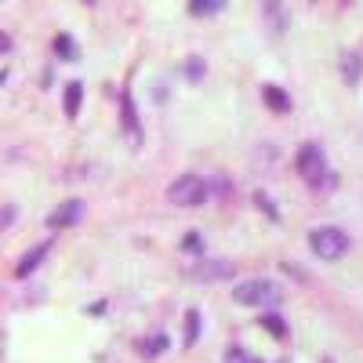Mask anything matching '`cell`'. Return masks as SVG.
<instances>
[{"label": "cell", "instance_id": "6da1fadb", "mask_svg": "<svg viewBox=\"0 0 363 363\" xmlns=\"http://www.w3.org/2000/svg\"><path fill=\"white\" fill-rule=\"evenodd\" d=\"M298 174L309 182V186H320V189H330V186H338V178L327 171V157H323V149L316 145V142H309V145H301L298 149Z\"/></svg>", "mask_w": 363, "mask_h": 363}, {"label": "cell", "instance_id": "7a4b0ae2", "mask_svg": "<svg viewBox=\"0 0 363 363\" xmlns=\"http://www.w3.org/2000/svg\"><path fill=\"white\" fill-rule=\"evenodd\" d=\"M309 247H313L316 258L335 262V258H342V255L349 251V233H342V229H335V225L313 229V233H309Z\"/></svg>", "mask_w": 363, "mask_h": 363}, {"label": "cell", "instance_id": "3957f363", "mask_svg": "<svg viewBox=\"0 0 363 363\" xmlns=\"http://www.w3.org/2000/svg\"><path fill=\"white\" fill-rule=\"evenodd\" d=\"M207 182L200 178V174H182V178H174L171 182V189H167V200L174 203V207H200L203 200H207Z\"/></svg>", "mask_w": 363, "mask_h": 363}, {"label": "cell", "instance_id": "277c9868", "mask_svg": "<svg viewBox=\"0 0 363 363\" xmlns=\"http://www.w3.org/2000/svg\"><path fill=\"white\" fill-rule=\"evenodd\" d=\"M236 306H280V287L269 284V280H251V284H240L233 291Z\"/></svg>", "mask_w": 363, "mask_h": 363}, {"label": "cell", "instance_id": "5b68a950", "mask_svg": "<svg viewBox=\"0 0 363 363\" xmlns=\"http://www.w3.org/2000/svg\"><path fill=\"white\" fill-rule=\"evenodd\" d=\"M186 277L196 280V284H215V280L236 277V265H233V262H222V258H207V262H196Z\"/></svg>", "mask_w": 363, "mask_h": 363}, {"label": "cell", "instance_id": "8992f818", "mask_svg": "<svg viewBox=\"0 0 363 363\" xmlns=\"http://www.w3.org/2000/svg\"><path fill=\"white\" fill-rule=\"evenodd\" d=\"M120 128H124V138L128 142H142V124H138V113H135V99L124 91V99H120Z\"/></svg>", "mask_w": 363, "mask_h": 363}, {"label": "cell", "instance_id": "52a82bcc", "mask_svg": "<svg viewBox=\"0 0 363 363\" xmlns=\"http://www.w3.org/2000/svg\"><path fill=\"white\" fill-rule=\"evenodd\" d=\"M80 218H84V200H66V203H58V207L51 211L48 225H51V229H66V225H77Z\"/></svg>", "mask_w": 363, "mask_h": 363}, {"label": "cell", "instance_id": "ba28073f", "mask_svg": "<svg viewBox=\"0 0 363 363\" xmlns=\"http://www.w3.org/2000/svg\"><path fill=\"white\" fill-rule=\"evenodd\" d=\"M48 251H51V244H37V247H29V251L18 258V265H15V277H18V280L33 277V272H37V265L48 258Z\"/></svg>", "mask_w": 363, "mask_h": 363}, {"label": "cell", "instance_id": "9c48e42d", "mask_svg": "<svg viewBox=\"0 0 363 363\" xmlns=\"http://www.w3.org/2000/svg\"><path fill=\"white\" fill-rule=\"evenodd\" d=\"M262 99H265V106H269L272 113H291V99H287V91H284V87H277V84H265V87H262Z\"/></svg>", "mask_w": 363, "mask_h": 363}, {"label": "cell", "instance_id": "30bf717a", "mask_svg": "<svg viewBox=\"0 0 363 363\" xmlns=\"http://www.w3.org/2000/svg\"><path fill=\"white\" fill-rule=\"evenodd\" d=\"M265 22H269V33H284L287 29V8L280 0H265Z\"/></svg>", "mask_w": 363, "mask_h": 363}, {"label": "cell", "instance_id": "8fae6325", "mask_svg": "<svg viewBox=\"0 0 363 363\" xmlns=\"http://www.w3.org/2000/svg\"><path fill=\"white\" fill-rule=\"evenodd\" d=\"M338 62H342V77H345V84H359L363 58H359L356 51H342V55H338Z\"/></svg>", "mask_w": 363, "mask_h": 363}, {"label": "cell", "instance_id": "7c38bea8", "mask_svg": "<svg viewBox=\"0 0 363 363\" xmlns=\"http://www.w3.org/2000/svg\"><path fill=\"white\" fill-rule=\"evenodd\" d=\"M80 102H84V84H80V80L66 84V102H62L66 116H77V113H80Z\"/></svg>", "mask_w": 363, "mask_h": 363}, {"label": "cell", "instance_id": "4fadbf2b", "mask_svg": "<svg viewBox=\"0 0 363 363\" xmlns=\"http://www.w3.org/2000/svg\"><path fill=\"white\" fill-rule=\"evenodd\" d=\"M55 55H58V58H62V62H73V58L80 55L69 33H58V37H55Z\"/></svg>", "mask_w": 363, "mask_h": 363}, {"label": "cell", "instance_id": "5bb4252c", "mask_svg": "<svg viewBox=\"0 0 363 363\" xmlns=\"http://www.w3.org/2000/svg\"><path fill=\"white\" fill-rule=\"evenodd\" d=\"M222 8H225V0H189V15H196V18H207Z\"/></svg>", "mask_w": 363, "mask_h": 363}, {"label": "cell", "instance_id": "9a60e30c", "mask_svg": "<svg viewBox=\"0 0 363 363\" xmlns=\"http://www.w3.org/2000/svg\"><path fill=\"white\" fill-rule=\"evenodd\" d=\"M203 73H207V62H203L200 55L186 58V66H182V77H186V80H193V84H200V80H203Z\"/></svg>", "mask_w": 363, "mask_h": 363}, {"label": "cell", "instance_id": "2e32d148", "mask_svg": "<svg viewBox=\"0 0 363 363\" xmlns=\"http://www.w3.org/2000/svg\"><path fill=\"white\" fill-rule=\"evenodd\" d=\"M258 323H262V327L269 330L272 338H287V320H284V316H277V313H265V316H262Z\"/></svg>", "mask_w": 363, "mask_h": 363}, {"label": "cell", "instance_id": "e0dca14e", "mask_svg": "<svg viewBox=\"0 0 363 363\" xmlns=\"http://www.w3.org/2000/svg\"><path fill=\"white\" fill-rule=\"evenodd\" d=\"M160 352H167V335H153V338L142 345V356H145V359H153V356H160Z\"/></svg>", "mask_w": 363, "mask_h": 363}, {"label": "cell", "instance_id": "ac0fdd59", "mask_svg": "<svg viewBox=\"0 0 363 363\" xmlns=\"http://www.w3.org/2000/svg\"><path fill=\"white\" fill-rule=\"evenodd\" d=\"M225 363H258V356H255V352H247L244 345H229Z\"/></svg>", "mask_w": 363, "mask_h": 363}, {"label": "cell", "instance_id": "d6986e66", "mask_svg": "<svg viewBox=\"0 0 363 363\" xmlns=\"http://www.w3.org/2000/svg\"><path fill=\"white\" fill-rule=\"evenodd\" d=\"M196 338H200V313L193 309L186 313V345H196Z\"/></svg>", "mask_w": 363, "mask_h": 363}, {"label": "cell", "instance_id": "ffe728a7", "mask_svg": "<svg viewBox=\"0 0 363 363\" xmlns=\"http://www.w3.org/2000/svg\"><path fill=\"white\" fill-rule=\"evenodd\" d=\"M182 251H186V255H200L203 251V236L200 233H186V236H182Z\"/></svg>", "mask_w": 363, "mask_h": 363}, {"label": "cell", "instance_id": "44dd1931", "mask_svg": "<svg viewBox=\"0 0 363 363\" xmlns=\"http://www.w3.org/2000/svg\"><path fill=\"white\" fill-rule=\"evenodd\" d=\"M255 203H258V207L265 211V215H269V222H280V211L269 203V196H265V193H255Z\"/></svg>", "mask_w": 363, "mask_h": 363}, {"label": "cell", "instance_id": "7402d4cb", "mask_svg": "<svg viewBox=\"0 0 363 363\" xmlns=\"http://www.w3.org/2000/svg\"><path fill=\"white\" fill-rule=\"evenodd\" d=\"M11 222H15V207H0V233H4Z\"/></svg>", "mask_w": 363, "mask_h": 363}, {"label": "cell", "instance_id": "603a6c76", "mask_svg": "<svg viewBox=\"0 0 363 363\" xmlns=\"http://www.w3.org/2000/svg\"><path fill=\"white\" fill-rule=\"evenodd\" d=\"M8 51H11V37L0 33V55H8Z\"/></svg>", "mask_w": 363, "mask_h": 363}, {"label": "cell", "instance_id": "cb8c5ba5", "mask_svg": "<svg viewBox=\"0 0 363 363\" xmlns=\"http://www.w3.org/2000/svg\"><path fill=\"white\" fill-rule=\"evenodd\" d=\"M87 313H91V316H102V313H106V301H95V306H91Z\"/></svg>", "mask_w": 363, "mask_h": 363}, {"label": "cell", "instance_id": "d4e9b609", "mask_svg": "<svg viewBox=\"0 0 363 363\" xmlns=\"http://www.w3.org/2000/svg\"><path fill=\"white\" fill-rule=\"evenodd\" d=\"M4 80H8V73H0V84H4Z\"/></svg>", "mask_w": 363, "mask_h": 363}, {"label": "cell", "instance_id": "484cf974", "mask_svg": "<svg viewBox=\"0 0 363 363\" xmlns=\"http://www.w3.org/2000/svg\"><path fill=\"white\" fill-rule=\"evenodd\" d=\"M323 363H330V359H323Z\"/></svg>", "mask_w": 363, "mask_h": 363}]
</instances>
